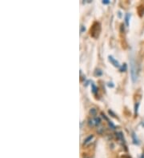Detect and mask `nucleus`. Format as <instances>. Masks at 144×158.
<instances>
[{
  "label": "nucleus",
  "instance_id": "7ed1b4c3",
  "mask_svg": "<svg viewBox=\"0 0 144 158\" xmlns=\"http://www.w3.org/2000/svg\"><path fill=\"white\" fill-rule=\"evenodd\" d=\"M94 136L93 135H91V136H89L88 137H86V139L84 141V145H86V144H88L90 141H91V140L93 139Z\"/></svg>",
  "mask_w": 144,
  "mask_h": 158
},
{
  "label": "nucleus",
  "instance_id": "f03ea898",
  "mask_svg": "<svg viewBox=\"0 0 144 158\" xmlns=\"http://www.w3.org/2000/svg\"><path fill=\"white\" fill-rule=\"evenodd\" d=\"M108 58H109V61H111V62L112 64H113L114 66H116V67H120L119 62H118V61L117 60H115V59L113 57H112V56H109Z\"/></svg>",
  "mask_w": 144,
  "mask_h": 158
},
{
  "label": "nucleus",
  "instance_id": "2eb2a0df",
  "mask_svg": "<svg viewBox=\"0 0 144 158\" xmlns=\"http://www.w3.org/2000/svg\"><path fill=\"white\" fill-rule=\"evenodd\" d=\"M141 158H144V155H143V156H142V157H141Z\"/></svg>",
  "mask_w": 144,
  "mask_h": 158
},
{
  "label": "nucleus",
  "instance_id": "f8f14e48",
  "mask_svg": "<svg viewBox=\"0 0 144 158\" xmlns=\"http://www.w3.org/2000/svg\"><path fill=\"white\" fill-rule=\"evenodd\" d=\"M85 31H86L85 26H81V31H81V33H83V32Z\"/></svg>",
  "mask_w": 144,
  "mask_h": 158
},
{
  "label": "nucleus",
  "instance_id": "9b49d317",
  "mask_svg": "<svg viewBox=\"0 0 144 158\" xmlns=\"http://www.w3.org/2000/svg\"><path fill=\"white\" fill-rule=\"evenodd\" d=\"M90 113H91V115L95 116V114H96V109H91V110H90Z\"/></svg>",
  "mask_w": 144,
  "mask_h": 158
},
{
  "label": "nucleus",
  "instance_id": "20e7f679",
  "mask_svg": "<svg viewBox=\"0 0 144 158\" xmlns=\"http://www.w3.org/2000/svg\"><path fill=\"white\" fill-rule=\"evenodd\" d=\"M130 18H131V15H130V14H127L126 16H125V22H126V24H127V26H129Z\"/></svg>",
  "mask_w": 144,
  "mask_h": 158
},
{
  "label": "nucleus",
  "instance_id": "423d86ee",
  "mask_svg": "<svg viewBox=\"0 0 144 158\" xmlns=\"http://www.w3.org/2000/svg\"><path fill=\"white\" fill-rule=\"evenodd\" d=\"M94 122H95V124L96 125H99L100 124V122H101V119H100V117H95Z\"/></svg>",
  "mask_w": 144,
  "mask_h": 158
},
{
  "label": "nucleus",
  "instance_id": "9d476101",
  "mask_svg": "<svg viewBox=\"0 0 144 158\" xmlns=\"http://www.w3.org/2000/svg\"><path fill=\"white\" fill-rule=\"evenodd\" d=\"M133 139H134V144H139L138 142V140H137V137H135V134H134V133H133Z\"/></svg>",
  "mask_w": 144,
  "mask_h": 158
},
{
  "label": "nucleus",
  "instance_id": "0eeeda50",
  "mask_svg": "<svg viewBox=\"0 0 144 158\" xmlns=\"http://www.w3.org/2000/svg\"><path fill=\"white\" fill-rule=\"evenodd\" d=\"M127 64H123V65L122 66H120V71L121 72H125L126 70H127Z\"/></svg>",
  "mask_w": 144,
  "mask_h": 158
},
{
  "label": "nucleus",
  "instance_id": "ddd939ff",
  "mask_svg": "<svg viewBox=\"0 0 144 158\" xmlns=\"http://www.w3.org/2000/svg\"><path fill=\"white\" fill-rule=\"evenodd\" d=\"M102 3H103V4H109L110 1H109V0H103V1H102Z\"/></svg>",
  "mask_w": 144,
  "mask_h": 158
},
{
  "label": "nucleus",
  "instance_id": "1a4fd4ad",
  "mask_svg": "<svg viewBox=\"0 0 144 158\" xmlns=\"http://www.w3.org/2000/svg\"><path fill=\"white\" fill-rule=\"evenodd\" d=\"M139 105V102H137L136 104H135V106H134V113H135V114H137V113H138Z\"/></svg>",
  "mask_w": 144,
  "mask_h": 158
},
{
  "label": "nucleus",
  "instance_id": "6e6552de",
  "mask_svg": "<svg viewBox=\"0 0 144 158\" xmlns=\"http://www.w3.org/2000/svg\"><path fill=\"white\" fill-rule=\"evenodd\" d=\"M91 87H92V92L95 94V93H97V91H98V88L95 86V85L93 84V83L91 84Z\"/></svg>",
  "mask_w": 144,
  "mask_h": 158
},
{
  "label": "nucleus",
  "instance_id": "f257e3e1",
  "mask_svg": "<svg viewBox=\"0 0 144 158\" xmlns=\"http://www.w3.org/2000/svg\"><path fill=\"white\" fill-rule=\"evenodd\" d=\"M130 65H131V75L132 82H135L137 80V77H138V74H137V66L133 58L131 59Z\"/></svg>",
  "mask_w": 144,
  "mask_h": 158
},
{
  "label": "nucleus",
  "instance_id": "39448f33",
  "mask_svg": "<svg viewBox=\"0 0 144 158\" xmlns=\"http://www.w3.org/2000/svg\"><path fill=\"white\" fill-rule=\"evenodd\" d=\"M102 74V71L100 69H96L95 71V76H101V75Z\"/></svg>",
  "mask_w": 144,
  "mask_h": 158
},
{
  "label": "nucleus",
  "instance_id": "4468645a",
  "mask_svg": "<svg viewBox=\"0 0 144 158\" xmlns=\"http://www.w3.org/2000/svg\"><path fill=\"white\" fill-rule=\"evenodd\" d=\"M109 125H110V126H111L112 128H113V129H115V125H114L113 124H112V122H109Z\"/></svg>",
  "mask_w": 144,
  "mask_h": 158
}]
</instances>
